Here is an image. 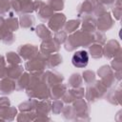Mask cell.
<instances>
[{
	"instance_id": "cell-1",
	"label": "cell",
	"mask_w": 122,
	"mask_h": 122,
	"mask_svg": "<svg viewBox=\"0 0 122 122\" xmlns=\"http://www.w3.org/2000/svg\"><path fill=\"white\" fill-rule=\"evenodd\" d=\"M72 64L77 68H84L89 62V55L85 51H78L72 56Z\"/></svg>"
}]
</instances>
